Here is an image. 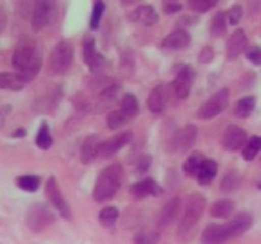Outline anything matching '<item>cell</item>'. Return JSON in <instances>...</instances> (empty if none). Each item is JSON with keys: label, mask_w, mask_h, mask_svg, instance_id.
<instances>
[{"label": "cell", "mask_w": 261, "mask_h": 244, "mask_svg": "<svg viewBox=\"0 0 261 244\" xmlns=\"http://www.w3.org/2000/svg\"><path fill=\"white\" fill-rule=\"evenodd\" d=\"M12 65L27 83L32 81L42 65V52L35 40L22 37L12 56Z\"/></svg>", "instance_id": "cell-1"}, {"label": "cell", "mask_w": 261, "mask_h": 244, "mask_svg": "<svg viewBox=\"0 0 261 244\" xmlns=\"http://www.w3.org/2000/svg\"><path fill=\"white\" fill-rule=\"evenodd\" d=\"M205 205L206 198L201 193L194 192L189 196L185 212H184L181 223L177 228V236L181 241L186 243L193 239L198 223L200 221L204 210H205Z\"/></svg>", "instance_id": "cell-2"}, {"label": "cell", "mask_w": 261, "mask_h": 244, "mask_svg": "<svg viewBox=\"0 0 261 244\" xmlns=\"http://www.w3.org/2000/svg\"><path fill=\"white\" fill-rule=\"evenodd\" d=\"M122 167L117 163L110 164L99 173L93 188V198L96 202H106L111 200L122 182Z\"/></svg>", "instance_id": "cell-3"}, {"label": "cell", "mask_w": 261, "mask_h": 244, "mask_svg": "<svg viewBox=\"0 0 261 244\" xmlns=\"http://www.w3.org/2000/svg\"><path fill=\"white\" fill-rule=\"evenodd\" d=\"M55 214L43 203H33L25 214V224L35 233H41L55 223Z\"/></svg>", "instance_id": "cell-4"}, {"label": "cell", "mask_w": 261, "mask_h": 244, "mask_svg": "<svg viewBox=\"0 0 261 244\" xmlns=\"http://www.w3.org/2000/svg\"><path fill=\"white\" fill-rule=\"evenodd\" d=\"M229 104V89L222 88L212 94L198 109V117L200 119H212L227 109Z\"/></svg>", "instance_id": "cell-5"}, {"label": "cell", "mask_w": 261, "mask_h": 244, "mask_svg": "<svg viewBox=\"0 0 261 244\" xmlns=\"http://www.w3.org/2000/svg\"><path fill=\"white\" fill-rule=\"evenodd\" d=\"M74 58V47L68 41H60L54 47L50 55V70L54 74H64L69 68Z\"/></svg>", "instance_id": "cell-6"}, {"label": "cell", "mask_w": 261, "mask_h": 244, "mask_svg": "<svg viewBox=\"0 0 261 244\" xmlns=\"http://www.w3.org/2000/svg\"><path fill=\"white\" fill-rule=\"evenodd\" d=\"M56 8V0H35L31 25L35 32H40L51 23Z\"/></svg>", "instance_id": "cell-7"}, {"label": "cell", "mask_w": 261, "mask_h": 244, "mask_svg": "<svg viewBox=\"0 0 261 244\" xmlns=\"http://www.w3.org/2000/svg\"><path fill=\"white\" fill-rule=\"evenodd\" d=\"M198 137V127L195 125H186L173 134L168 142V150L171 152H186L193 147Z\"/></svg>", "instance_id": "cell-8"}, {"label": "cell", "mask_w": 261, "mask_h": 244, "mask_svg": "<svg viewBox=\"0 0 261 244\" xmlns=\"http://www.w3.org/2000/svg\"><path fill=\"white\" fill-rule=\"evenodd\" d=\"M45 193L46 196H47L48 201L51 202V205L59 211V214H60L64 219L69 220L71 216L70 207H69L68 202H66L65 198H64L63 193H61L60 191V187H59L58 185V180H56V178L54 177V175H51L47 179V182H46Z\"/></svg>", "instance_id": "cell-9"}, {"label": "cell", "mask_w": 261, "mask_h": 244, "mask_svg": "<svg viewBox=\"0 0 261 244\" xmlns=\"http://www.w3.org/2000/svg\"><path fill=\"white\" fill-rule=\"evenodd\" d=\"M194 79H195V70L190 65H184L178 70L177 75L172 81L173 92L178 99L188 98L191 92Z\"/></svg>", "instance_id": "cell-10"}, {"label": "cell", "mask_w": 261, "mask_h": 244, "mask_svg": "<svg viewBox=\"0 0 261 244\" xmlns=\"http://www.w3.org/2000/svg\"><path fill=\"white\" fill-rule=\"evenodd\" d=\"M221 144L228 151L244 149L245 145L247 144L246 131L237 125H229L222 135Z\"/></svg>", "instance_id": "cell-11"}, {"label": "cell", "mask_w": 261, "mask_h": 244, "mask_svg": "<svg viewBox=\"0 0 261 244\" xmlns=\"http://www.w3.org/2000/svg\"><path fill=\"white\" fill-rule=\"evenodd\" d=\"M133 139L132 131H121L117 132L114 136L109 137V139L103 140L101 145V157L103 158H111L112 155L116 154L117 151L126 146Z\"/></svg>", "instance_id": "cell-12"}, {"label": "cell", "mask_w": 261, "mask_h": 244, "mask_svg": "<svg viewBox=\"0 0 261 244\" xmlns=\"http://www.w3.org/2000/svg\"><path fill=\"white\" fill-rule=\"evenodd\" d=\"M83 58L86 65L88 66V69L92 73L98 71L105 64L103 55H101L97 51L94 38L89 37V36H87L83 40Z\"/></svg>", "instance_id": "cell-13"}, {"label": "cell", "mask_w": 261, "mask_h": 244, "mask_svg": "<svg viewBox=\"0 0 261 244\" xmlns=\"http://www.w3.org/2000/svg\"><path fill=\"white\" fill-rule=\"evenodd\" d=\"M231 240L227 224H209L201 234V244H226Z\"/></svg>", "instance_id": "cell-14"}, {"label": "cell", "mask_w": 261, "mask_h": 244, "mask_svg": "<svg viewBox=\"0 0 261 244\" xmlns=\"http://www.w3.org/2000/svg\"><path fill=\"white\" fill-rule=\"evenodd\" d=\"M247 36L244 29H236L227 41V57L228 60H234L239 57L241 53L247 51Z\"/></svg>", "instance_id": "cell-15"}, {"label": "cell", "mask_w": 261, "mask_h": 244, "mask_svg": "<svg viewBox=\"0 0 261 244\" xmlns=\"http://www.w3.org/2000/svg\"><path fill=\"white\" fill-rule=\"evenodd\" d=\"M162 192V187L152 178H145L130 187V195L137 200H142L148 196H160Z\"/></svg>", "instance_id": "cell-16"}, {"label": "cell", "mask_w": 261, "mask_h": 244, "mask_svg": "<svg viewBox=\"0 0 261 244\" xmlns=\"http://www.w3.org/2000/svg\"><path fill=\"white\" fill-rule=\"evenodd\" d=\"M102 140L98 135H89L84 139L81 147V162L83 164H89L101 154Z\"/></svg>", "instance_id": "cell-17"}, {"label": "cell", "mask_w": 261, "mask_h": 244, "mask_svg": "<svg viewBox=\"0 0 261 244\" xmlns=\"http://www.w3.org/2000/svg\"><path fill=\"white\" fill-rule=\"evenodd\" d=\"M190 41L191 37L188 30L177 29L163 38L162 42H161V47L167 51L184 50L190 45Z\"/></svg>", "instance_id": "cell-18"}, {"label": "cell", "mask_w": 261, "mask_h": 244, "mask_svg": "<svg viewBox=\"0 0 261 244\" xmlns=\"http://www.w3.org/2000/svg\"><path fill=\"white\" fill-rule=\"evenodd\" d=\"M252 223H254V218L249 212H241L234 216L229 223H227V228H228L231 239L237 238V236L246 233L249 229H251Z\"/></svg>", "instance_id": "cell-19"}, {"label": "cell", "mask_w": 261, "mask_h": 244, "mask_svg": "<svg viewBox=\"0 0 261 244\" xmlns=\"http://www.w3.org/2000/svg\"><path fill=\"white\" fill-rule=\"evenodd\" d=\"M181 207V198L180 197H173L168 201L162 208L158 218V226L160 229H166L176 220L178 215V211Z\"/></svg>", "instance_id": "cell-20"}, {"label": "cell", "mask_w": 261, "mask_h": 244, "mask_svg": "<svg viewBox=\"0 0 261 244\" xmlns=\"http://www.w3.org/2000/svg\"><path fill=\"white\" fill-rule=\"evenodd\" d=\"M158 19L157 10L152 5H140L133 12V20L143 27H153L157 24Z\"/></svg>", "instance_id": "cell-21"}, {"label": "cell", "mask_w": 261, "mask_h": 244, "mask_svg": "<svg viewBox=\"0 0 261 244\" xmlns=\"http://www.w3.org/2000/svg\"><path fill=\"white\" fill-rule=\"evenodd\" d=\"M167 101V90L163 84H158L150 90L147 99V106L152 113H161L166 106Z\"/></svg>", "instance_id": "cell-22"}, {"label": "cell", "mask_w": 261, "mask_h": 244, "mask_svg": "<svg viewBox=\"0 0 261 244\" xmlns=\"http://www.w3.org/2000/svg\"><path fill=\"white\" fill-rule=\"evenodd\" d=\"M27 85V81L18 73H2L0 74V88L3 90L18 92Z\"/></svg>", "instance_id": "cell-23"}, {"label": "cell", "mask_w": 261, "mask_h": 244, "mask_svg": "<svg viewBox=\"0 0 261 244\" xmlns=\"http://www.w3.org/2000/svg\"><path fill=\"white\" fill-rule=\"evenodd\" d=\"M217 173H218V164L216 160L205 159L196 175V179H198L199 185L206 186L216 178Z\"/></svg>", "instance_id": "cell-24"}, {"label": "cell", "mask_w": 261, "mask_h": 244, "mask_svg": "<svg viewBox=\"0 0 261 244\" xmlns=\"http://www.w3.org/2000/svg\"><path fill=\"white\" fill-rule=\"evenodd\" d=\"M206 158L204 157V154L201 151H194L191 152L190 155H189V158L186 159V162L184 163L182 165V170L184 173H185L188 177H196L199 173V170H200L201 165H203L204 160H205Z\"/></svg>", "instance_id": "cell-25"}, {"label": "cell", "mask_w": 261, "mask_h": 244, "mask_svg": "<svg viewBox=\"0 0 261 244\" xmlns=\"http://www.w3.org/2000/svg\"><path fill=\"white\" fill-rule=\"evenodd\" d=\"M234 211V202L228 198H222V200L216 201L213 205L211 206V216L218 219H227L233 214Z\"/></svg>", "instance_id": "cell-26"}, {"label": "cell", "mask_w": 261, "mask_h": 244, "mask_svg": "<svg viewBox=\"0 0 261 244\" xmlns=\"http://www.w3.org/2000/svg\"><path fill=\"white\" fill-rule=\"evenodd\" d=\"M120 111L124 113L127 121H132L133 118H135L138 112H139V103H138L137 97L132 93H125L121 99V103H120Z\"/></svg>", "instance_id": "cell-27"}, {"label": "cell", "mask_w": 261, "mask_h": 244, "mask_svg": "<svg viewBox=\"0 0 261 244\" xmlns=\"http://www.w3.org/2000/svg\"><path fill=\"white\" fill-rule=\"evenodd\" d=\"M255 106H256V98L254 96L242 97L241 99L236 102L233 112L239 118H247L254 112Z\"/></svg>", "instance_id": "cell-28"}, {"label": "cell", "mask_w": 261, "mask_h": 244, "mask_svg": "<svg viewBox=\"0 0 261 244\" xmlns=\"http://www.w3.org/2000/svg\"><path fill=\"white\" fill-rule=\"evenodd\" d=\"M119 216V208L115 207V206H106V207H103L101 210L98 219L102 226H105V228H112V226H115V224H116Z\"/></svg>", "instance_id": "cell-29"}, {"label": "cell", "mask_w": 261, "mask_h": 244, "mask_svg": "<svg viewBox=\"0 0 261 244\" xmlns=\"http://www.w3.org/2000/svg\"><path fill=\"white\" fill-rule=\"evenodd\" d=\"M227 30V13L218 12L211 22V35L214 37H222Z\"/></svg>", "instance_id": "cell-30"}, {"label": "cell", "mask_w": 261, "mask_h": 244, "mask_svg": "<svg viewBox=\"0 0 261 244\" xmlns=\"http://www.w3.org/2000/svg\"><path fill=\"white\" fill-rule=\"evenodd\" d=\"M261 151V136H252L247 140V144L242 149V158L247 162L255 159L257 154Z\"/></svg>", "instance_id": "cell-31"}, {"label": "cell", "mask_w": 261, "mask_h": 244, "mask_svg": "<svg viewBox=\"0 0 261 244\" xmlns=\"http://www.w3.org/2000/svg\"><path fill=\"white\" fill-rule=\"evenodd\" d=\"M36 145L42 150H47L53 146V137L50 135V129H48L47 122L41 124L37 136H36Z\"/></svg>", "instance_id": "cell-32"}, {"label": "cell", "mask_w": 261, "mask_h": 244, "mask_svg": "<svg viewBox=\"0 0 261 244\" xmlns=\"http://www.w3.org/2000/svg\"><path fill=\"white\" fill-rule=\"evenodd\" d=\"M17 186L25 192H36L40 187V177L33 174L22 175L17 178Z\"/></svg>", "instance_id": "cell-33"}, {"label": "cell", "mask_w": 261, "mask_h": 244, "mask_svg": "<svg viewBox=\"0 0 261 244\" xmlns=\"http://www.w3.org/2000/svg\"><path fill=\"white\" fill-rule=\"evenodd\" d=\"M105 5L103 0H94L93 4V9H92V14H91V22H89V25H91L92 29H98L99 24H101V19L103 17L105 13Z\"/></svg>", "instance_id": "cell-34"}, {"label": "cell", "mask_w": 261, "mask_h": 244, "mask_svg": "<svg viewBox=\"0 0 261 244\" xmlns=\"http://www.w3.org/2000/svg\"><path fill=\"white\" fill-rule=\"evenodd\" d=\"M127 118L124 116L120 109H116V111H111L106 117V124L109 126L110 130H117L120 127L124 126L125 124H127Z\"/></svg>", "instance_id": "cell-35"}, {"label": "cell", "mask_w": 261, "mask_h": 244, "mask_svg": "<svg viewBox=\"0 0 261 244\" xmlns=\"http://www.w3.org/2000/svg\"><path fill=\"white\" fill-rule=\"evenodd\" d=\"M219 0H188L191 10L198 13H206L217 5Z\"/></svg>", "instance_id": "cell-36"}, {"label": "cell", "mask_w": 261, "mask_h": 244, "mask_svg": "<svg viewBox=\"0 0 261 244\" xmlns=\"http://www.w3.org/2000/svg\"><path fill=\"white\" fill-rule=\"evenodd\" d=\"M240 179L234 173H229L226 177L222 179L221 182V190L226 193H231L233 191H236L239 188Z\"/></svg>", "instance_id": "cell-37"}, {"label": "cell", "mask_w": 261, "mask_h": 244, "mask_svg": "<svg viewBox=\"0 0 261 244\" xmlns=\"http://www.w3.org/2000/svg\"><path fill=\"white\" fill-rule=\"evenodd\" d=\"M150 164H152V158L148 154H143L142 157L138 159L137 165H135V173L138 175H142L144 173L148 172V169L150 168Z\"/></svg>", "instance_id": "cell-38"}, {"label": "cell", "mask_w": 261, "mask_h": 244, "mask_svg": "<svg viewBox=\"0 0 261 244\" xmlns=\"http://www.w3.org/2000/svg\"><path fill=\"white\" fill-rule=\"evenodd\" d=\"M241 17H242V7L240 4L233 5V7L228 10V13H227V18H228L229 20V24L232 25H236L237 23L240 22V19H241Z\"/></svg>", "instance_id": "cell-39"}, {"label": "cell", "mask_w": 261, "mask_h": 244, "mask_svg": "<svg viewBox=\"0 0 261 244\" xmlns=\"http://www.w3.org/2000/svg\"><path fill=\"white\" fill-rule=\"evenodd\" d=\"M160 240V234L158 233H148L144 235H139L135 239V244H157Z\"/></svg>", "instance_id": "cell-40"}, {"label": "cell", "mask_w": 261, "mask_h": 244, "mask_svg": "<svg viewBox=\"0 0 261 244\" xmlns=\"http://www.w3.org/2000/svg\"><path fill=\"white\" fill-rule=\"evenodd\" d=\"M246 58L249 61H251L254 65L260 66L261 65V47L256 46V47H251L250 50H247Z\"/></svg>", "instance_id": "cell-41"}, {"label": "cell", "mask_w": 261, "mask_h": 244, "mask_svg": "<svg viewBox=\"0 0 261 244\" xmlns=\"http://www.w3.org/2000/svg\"><path fill=\"white\" fill-rule=\"evenodd\" d=\"M214 57V52L211 47H205L201 50L200 55H199V61L200 63H211Z\"/></svg>", "instance_id": "cell-42"}, {"label": "cell", "mask_w": 261, "mask_h": 244, "mask_svg": "<svg viewBox=\"0 0 261 244\" xmlns=\"http://www.w3.org/2000/svg\"><path fill=\"white\" fill-rule=\"evenodd\" d=\"M163 9H165V12L167 13V14H173V13L180 12V10L182 9V5L178 4V3L176 2H168L165 4Z\"/></svg>", "instance_id": "cell-43"}, {"label": "cell", "mask_w": 261, "mask_h": 244, "mask_svg": "<svg viewBox=\"0 0 261 244\" xmlns=\"http://www.w3.org/2000/svg\"><path fill=\"white\" fill-rule=\"evenodd\" d=\"M10 111H12V106H9V104H4V106L2 107V112H0V126H4L5 124V117L8 116V114L10 113Z\"/></svg>", "instance_id": "cell-44"}, {"label": "cell", "mask_w": 261, "mask_h": 244, "mask_svg": "<svg viewBox=\"0 0 261 244\" xmlns=\"http://www.w3.org/2000/svg\"><path fill=\"white\" fill-rule=\"evenodd\" d=\"M13 137H24L25 136V130L24 129H17L12 134Z\"/></svg>", "instance_id": "cell-45"}, {"label": "cell", "mask_w": 261, "mask_h": 244, "mask_svg": "<svg viewBox=\"0 0 261 244\" xmlns=\"http://www.w3.org/2000/svg\"><path fill=\"white\" fill-rule=\"evenodd\" d=\"M120 2H121L122 4H125V5H130V4H134L137 0H120Z\"/></svg>", "instance_id": "cell-46"}, {"label": "cell", "mask_w": 261, "mask_h": 244, "mask_svg": "<svg viewBox=\"0 0 261 244\" xmlns=\"http://www.w3.org/2000/svg\"><path fill=\"white\" fill-rule=\"evenodd\" d=\"M257 187H259V188H260V190H261V182L259 183V186H257Z\"/></svg>", "instance_id": "cell-47"}]
</instances>
